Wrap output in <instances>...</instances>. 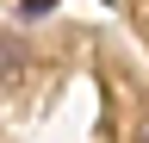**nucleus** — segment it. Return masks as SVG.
<instances>
[{
    "instance_id": "nucleus-1",
    "label": "nucleus",
    "mask_w": 149,
    "mask_h": 143,
    "mask_svg": "<svg viewBox=\"0 0 149 143\" xmlns=\"http://www.w3.org/2000/svg\"><path fill=\"white\" fill-rule=\"evenodd\" d=\"M19 62H25V50H19L13 38H0V68H6V75H19Z\"/></svg>"
},
{
    "instance_id": "nucleus-2",
    "label": "nucleus",
    "mask_w": 149,
    "mask_h": 143,
    "mask_svg": "<svg viewBox=\"0 0 149 143\" xmlns=\"http://www.w3.org/2000/svg\"><path fill=\"white\" fill-rule=\"evenodd\" d=\"M56 6V0H25V13H50Z\"/></svg>"
},
{
    "instance_id": "nucleus-3",
    "label": "nucleus",
    "mask_w": 149,
    "mask_h": 143,
    "mask_svg": "<svg viewBox=\"0 0 149 143\" xmlns=\"http://www.w3.org/2000/svg\"><path fill=\"white\" fill-rule=\"evenodd\" d=\"M137 143H149V118H143V124H137Z\"/></svg>"
}]
</instances>
